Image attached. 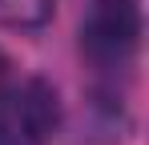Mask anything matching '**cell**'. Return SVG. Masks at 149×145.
Here are the masks:
<instances>
[{
	"label": "cell",
	"mask_w": 149,
	"mask_h": 145,
	"mask_svg": "<svg viewBox=\"0 0 149 145\" xmlns=\"http://www.w3.org/2000/svg\"><path fill=\"white\" fill-rule=\"evenodd\" d=\"M81 56L97 81L117 85L133 69L141 48V8L137 0H93L81 16Z\"/></svg>",
	"instance_id": "obj_1"
},
{
	"label": "cell",
	"mask_w": 149,
	"mask_h": 145,
	"mask_svg": "<svg viewBox=\"0 0 149 145\" xmlns=\"http://www.w3.org/2000/svg\"><path fill=\"white\" fill-rule=\"evenodd\" d=\"M61 121L65 105L52 81L24 77L0 89V145H49Z\"/></svg>",
	"instance_id": "obj_2"
},
{
	"label": "cell",
	"mask_w": 149,
	"mask_h": 145,
	"mask_svg": "<svg viewBox=\"0 0 149 145\" xmlns=\"http://www.w3.org/2000/svg\"><path fill=\"white\" fill-rule=\"evenodd\" d=\"M52 12H56V0H0V28L32 32V28H45Z\"/></svg>",
	"instance_id": "obj_3"
},
{
	"label": "cell",
	"mask_w": 149,
	"mask_h": 145,
	"mask_svg": "<svg viewBox=\"0 0 149 145\" xmlns=\"http://www.w3.org/2000/svg\"><path fill=\"white\" fill-rule=\"evenodd\" d=\"M8 81H12V56H8V52L0 48V89H4Z\"/></svg>",
	"instance_id": "obj_4"
}]
</instances>
